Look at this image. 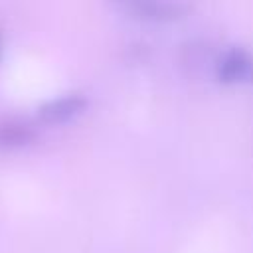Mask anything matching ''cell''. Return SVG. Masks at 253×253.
Listing matches in <instances>:
<instances>
[{"label": "cell", "mask_w": 253, "mask_h": 253, "mask_svg": "<svg viewBox=\"0 0 253 253\" xmlns=\"http://www.w3.org/2000/svg\"><path fill=\"white\" fill-rule=\"evenodd\" d=\"M217 77L223 83H241L253 79V55L243 47L227 49L217 63Z\"/></svg>", "instance_id": "1"}, {"label": "cell", "mask_w": 253, "mask_h": 253, "mask_svg": "<svg viewBox=\"0 0 253 253\" xmlns=\"http://www.w3.org/2000/svg\"><path fill=\"white\" fill-rule=\"evenodd\" d=\"M87 105V99L83 95H65V97H57V99H51L47 101L45 105L40 107L38 111V117L43 121V123H49V125H57V123H65L69 119H73L75 115H79Z\"/></svg>", "instance_id": "2"}, {"label": "cell", "mask_w": 253, "mask_h": 253, "mask_svg": "<svg viewBox=\"0 0 253 253\" xmlns=\"http://www.w3.org/2000/svg\"><path fill=\"white\" fill-rule=\"evenodd\" d=\"M126 10L142 20H172L184 12V6L178 2L166 0H148V2H130Z\"/></svg>", "instance_id": "3"}, {"label": "cell", "mask_w": 253, "mask_h": 253, "mask_svg": "<svg viewBox=\"0 0 253 253\" xmlns=\"http://www.w3.org/2000/svg\"><path fill=\"white\" fill-rule=\"evenodd\" d=\"M36 138V130L30 125L8 121L0 123V148H20Z\"/></svg>", "instance_id": "4"}, {"label": "cell", "mask_w": 253, "mask_h": 253, "mask_svg": "<svg viewBox=\"0 0 253 253\" xmlns=\"http://www.w3.org/2000/svg\"><path fill=\"white\" fill-rule=\"evenodd\" d=\"M0 55H2V34H0Z\"/></svg>", "instance_id": "5"}]
</instances>
